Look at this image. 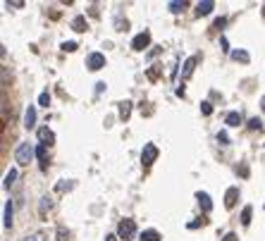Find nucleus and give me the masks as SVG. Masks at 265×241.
Instances as JSON below:
<instances>
[{
  "instance_id": "obj_1",
  "label": "nucleus",
  "mask_w": 265,
  "mask_h": 241,
  "mask_svg": "<svg viewBox=\"0 0 265 241\" xmlns=\"http://www.w3.org/2000/svg\"><path fill=\"white\" fill-rule=\"evenodd\" d=\"M33 155H36L33 146H31L29 141H24V144L17 146V151H15V160H17L19 165H29L31 160H33Z\"/></svg>"
},
{
  "instance_id": "obj_2",
  "label": "nucleus",
  "mask_w": 265,
  "mask_h": 241,
  "mask_svg": "<svg viewBox=\"0 0 265 241\" xmlns=\"http://www.w3.org/2000/svg\"><path fill=\"white\" fill-rule=\"evenodd\" d=\"M117 234L122 237L124 241H129V239H134L136 237V222L132 220V217H124L122 222L117 225Z\"/></svg>"
},
{
  "instance_id": "obj_3",
  "label": "nucleus",
  "mask_w": 265,
  "mask_h": 241,
  "mask_svg": "<svg viewBox=\"0 0 265 241\" xmlns=\"http://www.w3.org/2000/svg\"><path fill=\"white\" fill-rule=\"evenodd\" d=\"M86 67L91 72H98V69H103L105 67V55L103 53H91L86 58Z\"/></svg>"
},
{
  "instance_id": "obj_4",
  "label": "nucleus",
  "mask_w": 265,
  "mask_h": 241,
  "mask_svg": "<svg viewBox=\"0 0 265 241\" xmlns=\"http://www.w3.org/2000/svg\"><path fill=\"white\" fill-rule=\"evenodd\" d=\"M148 46H150V33H148V31H141V33L134 36V41H132V48H134V50H146Z\"/></svg>"
},
{
  "instance_id": "obj_5",
  "label": "nucleus",
  "mask_w": 265,
  "mask_h": 241,
  "mask_svg": "<svg viewBox=\"0 0 265 241\" xmlns=\"http://www.w3.org/2000/svg\"><path fill=\"white\" fill-rule=\"evenodd\" d=\"M155 158H158V146H155V144H146L144 151H141V162H144V165H150Z\"/></svg>"
},
{
  "instance_id": "obj_6",
  "label": "nucleus",
  "mask_w": 265,
  "mask_h": 241,
  "mask_svg": "<svg viewBox=\"0 0 265 241\" xmlns=\"http://www.w3.org/2000/svg\"><path fill=\"white\" fill-rule=\"evenodd\" d=\"M38 141H41V146H53V141H55V134H53V129H48V127H41V129H38Z\"/></svg>"
},
{
  "instance_id": "obj_7",
  "label": "nucleus",
  "mask_w": 265,
  "mask_h": 241,
  "mask_svg": "<svg viewBox=\"0 0 265 241\" xmlns=\"http://www.w3.org/2000/svg\"><path fill=\"white\" fill-rule=\"evenodd\" d=\"M196 64H199V55H191L189 60L184 62V69H182V79H189V77L194 74V69H196Z\"/></svg>"
},
{
  "instance_id": "obj_8",
  "label": "nucleus",
  "mask_w": 265,
  "mask_h": 241,
  "mask_svg": "<svg viewBox=\"0 0 265 241\" xmlns=\"http://www.w3.org/2000/svg\"><path fill=\"white\" fill-rule=\"evenodd\" d=\"M236 198H239V189H236V186L227 189V193H225V208H234Z\"/></svg>"
},
{
  "instance_id": "obj_9",
  "label": "nucleus",
  "mask_w": 265,
  "mask_h": 241,
  "mask_svg": "<svg viewBox=\"0 0 265 241\" xmlns=\"http://www.w3.org/2000/svg\"><path fill=\"white\" fill-rule=\"evenodd\" d=\"M196 198H199V206H201V210H203V212L213 210V201H210V196H208V193L199 191V193H196Z\"/></svg>"
},
{
  "instance_id": "obj_10",
  "label": "nucleus",
  "mask_w": 265,
  "mask_h": 241,
  "mask_svg": "<svg viewBox=\"0 0 265 241\" xmlns=\"http://www.w3.org/2000/svg\"><path fill=\"white\" fill-rule=\"evenodd\" d=\"M213 7H215V2H213V0H203V2H199V5H196V15H199V17H206V15L213 12Z\"/></svg>"
},
{
  "instance_id": "obj_11",
  "label": "nucleus",
  "mask_w": 265,
  "mask_h": 241,
  "mask_svg": "<svg viewBox=\"0 0 265 241\" xmlns=\"http://www.w3.org/2000/svg\"><path fill=\"white\" fill-rule=\"evenodd\" d=\"M24 127H27V129H33V127H36V108H33V105H29L27 112H24Z\"/></svg>"
},
{
  "instance_id": "obj_12",
  "label": "nucleus",
  "mask_w": 265,
  "mask_h": 241,
  "mask_svg": "<svg viewBox=\"0 0 265 241\" xmlns=\"http://www.w3.org/2000/svg\"><path fill=\"white\" fill-rule=\"evenodd\" d=\"M129 115H132V100H122V103H119V120L127 122Z\"/></svg>"
},
{
  "instance_id": "obj_13",
  "label": "nucleus",
  "mask_w": 265,
  "mask_h": 241,
  "mask_svg": "<svg viewBox=\"0 0 265 241\" xmlns=\"http://www.w3.org/2000/svg\"><path fill=\"white\" fill-rule=\"evenodd\" d=\"M225 122H227L230 127H239V124H241V112H230V115L225 117Z\"/></svg>"
},
{
  "instance_id": "obj_14",
  "label": "nucleus",
  "mask_w": 265,
  "mask_h": 241,
  "mask_svg": "<svg viewBox=\"0 0 265 241\" xmlns=\"http://www.w3.org/2000/svg\"><path fill=\"white\" fill-rule=\"evenodd\" d=\"M5 227H12V201H7L5 203Z\"/></svg>"
},
{
  "instance_id": "obj_15",
  "label": "nucleus",
  "mask_w": 265,
  "mask_h": 241,
  "mask_svg": "<svg viewBox=\"0 0 265 241\" xmlns=\"http://www.w3.org/2000/svg\"><path fill=\"white\" fill-rule=\"evenodd\" d=\"M50 206H53V201L46 196V198H41V206H38V212H41V217H46V212L50 210Z\"/></svg>"
},
{
  "instance_id": "obj_16",
  "label": "nucleus",
  "mask_w": 265,
  "mask_h": 241,
  "mask_svg": "<svg viewBox=\"0 0 265 241\" xmlns=\"http://www.w3.org/2000/svg\"><path fill=\"white\" fill-rule=\"evenodd\" d=\"M232 60L244 62V64H246V62L251 60V58H248V53H246V50H232Z\"/></svg>"
},
{
  "instance_id": "obj_17",
  "label": "nucleus",
  "mask_w": 265,
  "mask_h": 241,
  "mask_svg": "<svg viewBox=\"0 0 265 241\" xmlns=\"http://www.w3.org/2000/svg\"><path fill=\"white\" fill-rule=\"evenodd\" d=\"M251 212H253L251 206H246V208L241 210V225H244V227H248V225H251Z\"/></svg>"
},
{
  "instance_id": "obj_18",
  "label": "nucleus",
  "mask_w": 265,
  "mask_h": 241,
  "mask_svg": "<svg viewBox=\"0 0 265 241\" xmlns=\"http://www.w3.org/2000/svg\"><path fill=\"white\" fill-rule=\"evenodd\" d=\"M186 5H189V2H184V0H182V2H179V0H175V2H170L167 7H170V12H172V15H179V12H182Z\"/></svg>"
},
{
  "instance_id": "obj_19",
  "label": "nucleus",
  "mask_w": 265,
  "mask_h": 241,
  "mask_svg": "<svg viewBox=\"0 0 265 241\" xmlns=\"http://www.w3.org/2000/svg\"><path fill=\"white\" fill-rule=\"evenodd\" d=\"M72 29H74V31H84V29H86V19H84V17H74V19H72Z\"/></svg>"
},
{
  "instance_id": "obj_20",
  "label": "nucleus",
  "mask_w": 265,
  "mask_h": 241,
  "mask_svg": "<svg viewBox=\"0 0 265 241\" xmlns=\"http://www.w3.org/2000/svg\"><path fill=\"white\" fill-rule=\"evenodd\" d=\"M15 181H17V170L12 167V170H10V172L5 175V186L10 189V186H15Z\"/></svg>"
},
{
  "instance_id": "obj_21",
  "label": "nucleus",
  "mask_w": 265,
  "mask_h": 241,
  "mask_svg": "<svg viewBox=\"0 0 265 241\" xmlns=\"http://www.w3.org/2000/svg\"><path fill=\"white\" fill-rule=\"evenodd\" d=\"M141 239L144 241H160V234H158L155 229H146V232L141 234Z\"/></svg>"
},
{
  "instance_id": "obj_22",
  "label": "nucleus",
  "mask_w": 265,
  "mask_h": 241,
  "mask_svg": "<svg viewBox=\"0 0 265 241\" xmlns=\"http://www.w3.org/2000/svg\"><path fill=\"white\" fill-rule=\"evenodd\" d=\"M248 129H251V131H256V129L261 131V129H263V124H261L258 117H251V120H248Z\"/></svg>"
},
{
  "instance_id": "obj_23",
  "label": "nucleus",
  "mask_w": 265,
  "mask_h": 241,
  "mask_svg": "<svg viewBox=\"0 0 265 241\" xmlns=\"http://www.w3.org/2000/svg\"><path fill=\"white\" fill-rule=\"evenodd\" d=\"M48 103H50V93H48V91H43V93H41V98H38V105L48 108Z\"/></svg>"
},
{
  "instance_id": "obj_24",
  "label": "nucleus",
  "mask_w": 265,
  "mask_h": 241,
  "mask_svg": "<svg viewBox=\"0 0 265 241\" xmlns=\"http://www.w3.org/2000/svg\"><path fill=\"white\" fill-rule=\"evenodd\" d=\"M77 46H79V43H74V41H67V43H62V50H69V53H74V50H77Z\"/></svg>"
},
{
  "instance_id": "obj_25",
  "label": "nucleus",
  "mask_w": 265,
  "mask_h": 241,
  "mask_svg": "<svg viewBox=\"0 0 265 241\" xmlns=\"http://www.w3.org/2000/svg\"><path fill=\"white\" fill-rule=\"evenodd\" d=\"M36 158H38V160H46V158H48V151H46V146H38V148H36Z\"/></svg>"
},
{
  "instance_id": "obj_26",
  "label": "nucleus",
  "mask_w": 265,
  "mask_h": 241,
  "mask_svg": "<svg viewBox=\"0 0 265 241\" xmlns=\"http://www.w3.org/2000/svg\"><path fill=\"white\" fill-rule=\"evenodd\" d=\"M201 112H203V115H210V112H213V105H210L208 100H203V103H201Z\"/></svg>"
},
{
  "instance_id": "obj_27",
  "label": "nucleus",
  "mask_w": 265,
  "mask_h": 241,
  "mask_svg": "<svg viewBox=\"0 0 265 241\" xmlns=\"http://www.w3.org/2000/svg\"><path fill=\"white\" fill-rule=\"evenodd\" d=\"M217 141H220L222 146H227V144H230V139H227V134H225V131H220V134H217Z\"/></svg>"
},
{
  "instance_id": "obj_28",
  "label": "nucleus",
  "mask_w": 265,
  "mask_h": 241,
  "mask_svg": "<svg viewBox=\"0 0 265 241\" xmlns=\"http://www.w3.org/2000/svg\"><path fill=\"white\" fill-rule=\"evenodd\" d=\"M7 7H24V2L22 0H12V2H5Z\"/></svg>"
},
{
  "instance_id": "obj_29",
  "label": "nucleus",
  "mask_w": 265,
  "mask_h": 241,
  "mask_svg": "<svg viewBox=\"0 0 265 241\" xmlns=\"http://www.w3.org/2000/svg\"><path fill=\"white\" fill-rule=\"evenodd\" d=\"M72 186V181H60L58 184V191H65V189H69Z\"/></svg>"
},
{
  "instance_id": "obj_30",
  "label": "nucleus",
  "mask_w": 265,
  "mask_h": 241,
  "mask_svg": "<svg viewBox=\"0 0 265 241\" xmlns=\"http://www.w3.org/2000/svg\"><path fill=\"white\" fill-rule=\"evenodd\" d=\"M222 241H239V237H236L234 232H230V234H227V237H225Z\"/></svg>"
},
{
  "instance_id": "obj_31",
  "label": "nucleus",
  "mask_w": 265,
  "mask_h": 241,
  "mask_svg": "<svg viewBox=\"0 0 265 241\" xmlns=\"http://www.w3.org/2000/svg\"><path fill=\"white\" fill-rule=\"evenodd\" d=\"M67 237H69V234H67L65 229H60V232H58V239H60V241H67Z\"/></svg>"
},
{
  "instance_id": "obj_32",
  "label": "nucleus",
  "mask_w": 265,
  "mask_h": 241,
  "mask_svg": "<svg viewBox=\"0 0 265 241\" xmlns=\"http://www.w3.org/2000/svg\"><path fill=\"white\" fill-rule=\"evenodd\" d=\"M105 241H117V237H115V234H108V237H105Z\"/></svg>"
},
{
  "instance_id": "obj_33",
  "label": "nucleus",
  "mask_w": 265,
  "mask_h": 241,
  "mask_svg": "<svg viewBox=\"0 0 265 241\" xmlns=\"http://www.w3.org/2000/svg\"><path fill=\"white\" fill-rule=\"evenodd\" d=\"M261 108H263V112H265V96H263V100H261Z\"/></svg>"
},
{
  "instance_id": "obj_34",
  "label": "nucleus",
  "mask_w": 265,
  "mask_h": 241,
  "mask_svg": "<svg viewBox=\"0 0 265 241\" xmlns=\"http://www.w3.org/2000/svg\"><path fill=\"white\" fill-rule=\"evenodd\" d=\"M27 241H38V237H31V239H27Z\"/></svg>"
},
{
  "instance_id": "obj_35",
  "label": "nucleus",
  "mask_w": 265,
  "mask_h": 241,
  "mask_svg": "<svg viewBox=\"0 0 265 241\" xmlns=\"http://www.w3.org/2000/svg\"><path fill=\"white\" fill-rule=\"evenodd\" d=\"M263 19H265V5H263Z\"/></svg>"
}]
</instances>
